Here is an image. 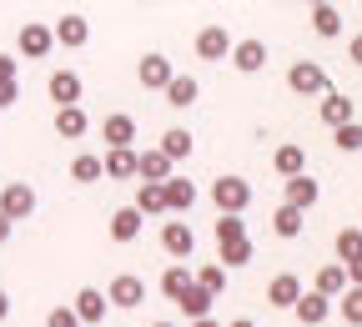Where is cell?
<instances>
[{
    "label": "cell",
    "instance_id": "12",
    "mask_svg": "<svg viewBox=\"0 0 362 327\" xmlns=\"http://www.w3.org/2000/svg\"><path fill=\"white\" fill-rule=\"evenodd\" d=\"M197 56L202 61H226V56H232V35H226V25H202L197 30Z\"/></svg>",
    "mask_w": 362,
    "mask_h": 327
},
{
    "label": "cell",
    "instance_id": "42",
    "mask_svg": "<svg viewBox=\"0 0 362 327\" xmlns=\"http://www.w3.org/2000/svg\"><path fill=\"white\" fill-rule=\"evenodd\" d=\"M342 272H347V287H362V257H357V262H347Z\"/></svg>",
    "mask_w": 362,
    "mask_h": 327
},
{
    "label": "cell",
    "instance_id": "20",
    "mask_svg": "<svg viewBox=\"0 0 362 327\" xmlns=\"http://www.w3.org/2000/svg\"><path fill=\"white\" fill-rule=\"evenodd\" d=\"M161 96H166V106H176V111H187V106H197V96H202V86L192 81V76H171V86L161 91Z\"/></svg>",
    "mask_w": 362,
    "mask_h": 327
},
{
    "label": "cell",
    "instance_id": "27",
    "mask_svg": "<svg viewBox=\"0 0 362 327\" xmlns=\"http://www.w3.org/2000/svg\"><path fill=\"white\" fill-rule=\"evenodd\" d=\"M302 226H307V212H297V207H277L272 212V231H277V237H302Z\"/></svg>",
    "mask_w": 362,
    "mask_h": 327
},
{
    "label": "cell",
    "instance_id": "16",
    "mask_svg": "<svg viewBox=\"0 0 362 327\" xmlns=\"http://www.w3.org/2000/svg\"><path fill=\"white\" fill-rule=\"evenodd\" d=\"M292 312H297V322H302V327H322V322L332 317V302H327V297H317V292H302Z\"/></svg>",
    "mask_w": 362,
    "mask_h": 327
},
{
    "label": "cell",
    "instance_id": "24",
    "mask_svg": "<svg viewBox=\"0 0 362 327\" xmlns=\"http://www.w3.org/2000/svg\"><path fill=\"white\" fill-rule=\"evenodd\" d=\"M317 111H322V121L337 131V126H347V121H357V111H352V101L342 96V91H327V96H322V106H317Z\"/></svg>",
    "mask_w": 362,
    "mask_h": 327
},
{
    "label": "cell",
    "instance_id": "17",
    "mask_svg": "<svg viewBox=\"0 0 362 327\" xmlns=\"http://www.w3.org/2000/svg\"><path fill=\"white\" fill-rule=\"evenodd\" d=\"M312 292H317V297H327V302H337V297L347 292V272H342V262H327L322 272H317Z\"/></svg>",
    "mask_w": 362,
    "mask_h": 327
},
{
    "label": "cell",
    "instance_id": "11",
    "mask_svg": "<svg viewBox=\"0 0 362 327\" xmlns=\"http://www.w3.org/2000/svg\"><path fill=\"white\" fill-rule=\"evenodd\" d=\"M16 45H21V51L30 56V61H45V56H51V25H40V21H25L21 25V35H16Z\"/></svg>",
    "mask_w": 362,
    "mask_h": 327
},
{
    "label": "cell",
    "instance_id": "10",
    "mask_svg": "<svg viewBox=\"0 0 362 327\" xmlns=\"http://www.w3.org/2000/svg\"><path fill=\"white\" fill-rule=\"evenodd\" d=\"M101 136H106V147H111V151H131V142H136V116L111 111V116L101 121Z\"/></svg>",
    "mask_w": 362,
    "mask_h": 327
},
{
    "label": "cell",
    "instance_id": "28",
    "mask_svg": "<svg viewBox=\"0 0 362 327\" xmlns=\"http://www.w3.org/2000/svg\"><path fill=\"white\" fill-rule=\"evenodd\" d=\"M101 171H106L111 181H131V176H136V147H131V151H106V156H101Z\"/></svg>",
    "mask_w": 362,
    "mask_h": 327
},
{
    "label": "cell",
    "instance_id": "3",
    "mask_svg": "<svg viewBox=\"0 0 362 327\" xmlns=\"http://www.w3.org/2000/svg\"><path fill=\"white\" fill-rule=\"evenodd\" d=\"M30 212H35V192H30L25 181H11V186H0V217H6L11 226H16V222H25Z\"/></svg>",
    "mask_w": 362,
    "mask_h": 327
},
{
    "label": "cell",
    "instance_id": "32",
    "mask_svg": "<svg viewBox=\"0 0 362 327\" xmlns=\"http://www.w3.org/2000/svg\"><path fill=\"white\" fill-rule=\"evenodd\" d=\"M332 247H337V262H342V267L357 262V257H362V226H342Z\"/></svg>",
    "mask_w": 362,
    "mask_h": 327
},
{
    "label": "cell",
    "instance_id": "13",
    "mask_svg": "<svg viewBox=\"0 0 362 327\" xmlns=\"http://www.w3.org/2000/svg\"><path fill=\"white\" fill-rule=\"evenodd\" d=\"M45 91H51L56 111H66V106H81V76H76V71H51Z\"/></svg>",
    "mask_w": 362,
    "mask_h": 327
},
{
    "label": "cell",
    "instance_id": "41",
    "mask_svg": "<svg viewBox=\"0 0 362 327\" xmlns=\"http://www.w3.org/2000/svg\"><path fill=\"white\" fill-rule=\"evenodd\" d=\"M21 76V66H16V56H0V81H16Z\"/></svg>",
    "mask_w": 362,
    "mask_h": 327
},
{
    "label": "cell",
    "instance_id": "37",
    "mask_svg": "<svg viewBox=\"0 0 362 327\" xmlns=\"http://www.w3.org/2000/svg\"><path fill=\"white\" fill-rule=\"evenodd\" d=\"M252 252H257L252 242H232V247H221V262H216V267H221V272H226V267H247Z\"/></svg>",
    "mask_w": 362,
    "mask_h": 327
},
{
    "label": "cell",
    "instance_id": "31",
    "mask_svg": "<svg viewBox=\"0 0 362 327\" xmlns=\"http://www.w3.org/2000/svg\"><path fill=\"white\" fill-rule=\"evenodd\" d=\"M192 282H197L206 297H221V292H226V272H221L216 262H206V267H197V272H192Z\"/></svg>",
    "mask_w": 362,
    "mask_h": 327
},
{
    "label": "cell",
    "instance_id": "36",
    "mask_svg": "<svg viewBox=\"0 0 362 327\" xmlns=\"http://www.w3.org/2000/svg\"><path fill=\"white\" fill-rule=\"evenodd\" d=\"M211 231H216V247H232V242H247V222H242V217H221V222H216Z\"/></svg>",
    "mask_w": 362,
    "mask_h": 327
},
{
    "label": "cell",
    "instance_id": "48",
    "mask_svg": "<svg viewBox=\"0 0 362 327\" xmlns=\"http://www.w3.org/2000/svg\"><path fill=\"white\" fill-rule=\"evenodd\" d=\"M151 327H176V322H151Z\"/></svg>",
    "mask_w": 362,
    "mask_h": 327
},
{
    "label": "cell",
    "instance_id": "43",
    "mask_svg": "<svg viewBox=\"0 0 362 327\" xmlns=\"http://www.w3.org/2000/svg\"><path fill=\"white\" fill-rule=\"evenodd\" d=\"M347 56H352V66H362V30L347 40Z\"/></svg>",
    "mask_w": 362,
    "mask_h": 327
},
{
    "label": "cell",
    "instance_id": "47",
    "mask_svg": "<svg viewBox=\"0 0 362 327\" xmlns=\"http://www.w3.org/2000/svg\"><path fill=\"white\" fill-rule=\"evenodd\" d=\"M192 327H221V322H216V317H202V322H192Z\"/></svg>",
    "mask_w": 362,
    "mask_h": 327
},
{
    "label": "cell",
    "instance_id": "8",
    "mask_svg": "<svg viewBox=\"0 0 362 327\" xmlns=\"http://www.w3.org/2000/svg\"><path fill=\"white\" fill-rule=\"evenodd\" d=\"M51 40H56V45H66V51H81V45L90 40V21L71 11V16H61V21L51 25Z\"/></svg>",
    "mask_w": 362,
    "mask_h": 327
},
{
    "label": "cell",
    "instance_id": "25",
    "mask_svg": "<svg viewBox=\"0 0 362 327\" xmlns=\"http://www.w3.org/2000/svg\"><path fill=\"white\" fill-rule=\"evenodd\" d=\"M307 21H312V30L322 35V40H337V35H342V11H337V6H312Z\"/></svg>",
    "mask_w": 362,
    "mask_h": 327
},
{
    "label": "cell",
    "instance_id": "38",
    "mask_svg": "<svg viewBox=\"0 0 362 327\" xmlns=\"http://www.w3.org/2000/svg\"><path fill=\"white\" fill-rule=\"evenodd\" d=\"M332 136H337V151H362V121H347Z\"/></svg>",
    "mask_w": 362,
    "mask_h": 327
},
{
    "label": "cell",
    "instance_id": "1",
    "mask_svg": "<svg viewBox=\"0 0 362 327\" xmlns=\"http://www.w3.org/2000/svg\"><path fill=\"white\" fill-rule=\"evenodd\" d=\"M211 202H216L221 217H242L252 207V181L247 176H216L211 181Z\"/></svg>",
    "mask_w": 362,
    "mask_h": 327
},
{
    "label": "cell",
    "instance_id": "22",
    "mask_svg": "<svg viewBox=\"0 0 362 327\" xmlns=\"http://www.w3.org/2000/svg\"><path fill=\"white\" fill-rule=\"evenodd\" d=\"M136 176L151 181V186H161V181H171V161L161 151H136Z\"/></svg>",
    "mask_w": 362,
    "mask_h": 327
},
{
    "label": "cell",
    "instance_id": "33",
    "mask_svg": "<svg viewBox=\"0 0 362 327\" xmlns=\"http://www.w3.org/2000/svg\"><path fill=\"white\" fill-rule=\"evenodd\" d=\"M211 302H216V297H206V292H202V287L192 282V287H187V297H181L176 307H181V312H187L192 322H202V317H211Z\"/></svg>",
    "mask_w": 362,
    "mask_h": 327
},
{
    "label": "cell",
    "instance_id": "29",
    "mask_svg": "<svg viewBox=\"0 0 362 327\" xmlns=\"http://www.w3.org/2000/svg\"><path fill=\"white\" fill-rule=\"evenodd\" d=\"M136 212H141V217H161L166 212V192H161V186H151V181H141V186H136V202H131Z\"/></svg>",
    "mask_w": 362,
    "mask_h": 327
},
{
    "label": "cell",
    "instance_id": "26",
    "mask_svg": "<svg viewBox=\"0 0 362 327\" xmlns=\"http://www.w3.org/2000/svg\"><path fill=\"white\" fill-rule=\"evenodd\" d=\"M156 151H161V156H166L171 166H176V161H187V156H192V131H181V126H171V131L161 136V147H156Z\"/></svg>",
    "mask_w": 362,
    "mask_h": 327
},
{
    "label": "cell",
    "instance_id": "21",
    "mask_svg": "<svg viewBox=\"0 0 362 327\" xmlns=\"http://www.w3.org/2000/svg\"><path fill=\"white\" fill-rule=\"evenodd\" d=\"M161 192H166V212H192V207H197V186H192L187 176L161 181Z\"/></svg>",
    "mask_w": 362,
    "mask_h": 327
},
{
    "label": "cell",
    "instance_id": "4",
    "mask_svg": "<svg viewBox=\"0 0 362 327\" xmlns=\"http://www.w3.org/2000/svg\"><path fill=\"white\" fill-rule=\"evenodd\" d=\"M66 307L76 312V322H81V327H96V322H106V307H111V302H106V292H101V287H81V292H76V302H66Z\"/></svg>",
    "mask_w": 362,
    "mask_h": 327
},
{
    "label": "cell",
    "instance_id": "19",
    "mask_svg": "<svg viewBox=\"0 0 362 327\" xmlns=\"http://www.w3.org/2000/svg\"><path fill=\"white\" fill-rule=\"evenodd\" d=\"M317 197H322V186H317L312 176H292V181H287V202H282V207L312 212V207H317Z\"/></svg>",
    "mask_w": 362,
    "mask_h": 327
},
{
    "label": "cell",
    "instance_id": "7",
    "mask_svg": "<svg viewBox=\"0 0 362 327\" xmlns=\"http://www.w3.org/2000/svg\"><path fill=\"white\" fill-rule=\"evenodd\" d=\"M161 247H166V257L187 262V257L197 252V231H192V222H166V226H161Z\"/></svg>",
    "mask_w": 362,
    "mask_h": 327
},
{
    "label": "cell",
    "instance_id": "9",
    "mask_svg": "<svg viewBox=\"0 0 362 327\" xmlns=\"http://www.w3.org/2000/svg\"><path fill=\"white\" fill-rule=\"evenodd\" d=\"M232 66H237L242 76H257V71L267 66V40H257V35L232 40Z\"/></svg>",
    "mask_w": 362,
    "mask_h": 327
},
{
    "label": "cell",
    "instance_id": "35",
    "mask_svg": "<svg viewBox=\"0 0 362 327\" xmlns=\"http://www.w3.org/2000/svg\"><path fill=\"white\" fill-rule=\"evenodd\" d=\"M332 307L342 312V322H347V327H362V287H347Z\"/></svg>",
    "mask_w": 362,
    "mask_h": 327
},
{
    "label": "cell",
    "instance_id": "18",
    "mask_svg": "<svg viewBox=\"0 0 362 327\" xmlns=\"http://www.w3.org/2000/svg\"><path fill=\"white\" fill-rule=\"evenodd\" d=\"M56 136H61V142H81V136L90 131V116L81 111V106H66V111H56Z\"/></svg>",
    "mask_w": 362,
    "mask_h": 327
},
{
    "label": "cell",
    "instance_id": "34",
    "mask_svg": "<svg viewBox=\"0 0 362 327\" xmlns=\"http://www.w3.org/2000/svg\"><path fill=\"white\" fill-rule=\"evenodd\" d=\"M106 171H101V156H90V151H81L76 161H71V181H81V186H90V181H101Z\"/></svg>",
    "mask_w": 362,
    "mask_h": 327
},
{
    "label": "cell",
    "instance_id": "46",
    "mask_svg": "<svg viewBox=\"0 0 362 327\" xmlns=\"http://www.w3.org/2000/svg\"><path fill=\"white\" fill-rule=\"evenodd\" d=\"M226 327H257V322L252 317H237V322H226Z\"/></svg>",
    "mask_w": 362,
    "mask_h": 327
},
{
    "label": "cell",
    "instance_id": "5",
    "mask_svg": "<svg viewBox=\"0 0 362 327\" xmlns=\"http://www.w3.org/2000/svg\"><path fill=\"white\" fill-rule=\"evenodd\" d=\"M106 302H111V307H141V302H146V282H141L136 272H121V277H111Z\"/></svg>",
    "mask_w": 362,
    "mask_h": 327
},
{
    "label": "cell",
    "instance_id": "45",
    "mask_svg": "<svg viewBox=\"0 0 362 327\" xmlns=\"http://www.w3.org/2000/svg\"><path fill=\"white\" fill-rule=\"evenodd\" d=\"M6 317H11V297H6V292H0V322H6Z\"/></svg>",
    "mask_w": 362,
    "mask_h": 327
},
{
    "label": "cell",
    "instance_id": "6",
    "mask_svg": "<svg viewBox=\"0 0 362 327\" xmlns=\"http://www.w3.org/2000/svg\"><path fill=\"white\" fill-rule=\"evenodd\" d=\"M171 76H176V66H171L161 51H146V56H141V66H136V81H141L146 91H166V86H171Z\"/></svg>",
    "mask_w": 362,
    "mask_h": 327
},
{
    "label": "cell",
    "instance_id": "39",
    "mask_svg": "<svg viewBox=\"0 0 362 327\" xmlns=\"http://www.w3.org/2000/svg\"><path fill=\"white\" fill-rule=\"evenodd\" d=\"M45 327H81V322H76L71 307H51V312H45Z\"/></svg>",
    "mask_w": 362,
    "mask_h": 327
},
{
    "label": "cell",
    "instance_id": "44",
    "mask_svg": "<svg viewBox=\"0 0 362 327\" xmlns=\"http://www.w3.org/2000/svg\"><path fill=\"white\" fill-rule=\"evenodd\" d=\"M11 231H16V226H11L6 217H0V242H11Z\"/></svg>",
    "mask_w": 362,
    "mask_h": 327
},
{
    "label": "cell",
    "instance_id": "14",
    "mask_svg": "<svg viewBox=\"0 0 362 327\" xmlns=\"http://www.w3.org/2000/svg\"><path fill=\"white\" fill-rule=\"evenodd\" d=\"M302 292H307V287H302L297 272H277V277L267 282V302H272V307H297Z\"/></svg>",
    "mask_w": 362,
    "mask_h": 327
},
{
    "label": "cell",
    "instance_id": "40",
    "mask_svg": "<svg viewBox=\"0 0 362 327\" xmlns=\"http://www.w3.org/2000/svg\"><path fill=\"white\" fill-rule=\"evenodd\" d=\"M21 101V81H0V111Z\"/></svg>",
    "mask_w": 362,
    "mask_h": 327
},
{
    "label": "cell",
    "instance_id": "2",
    "mask_svg": "<svg viewBox=\"0 0 362 327\" xmlns=\"http://www.w3.org/2000/svg\"><path fill=\"white\" fill-rule=\"evenodd\" d=\"M287 86L297 91V96H327V71L317 66V61H292Z\"/></svg>",
    "mask_w": 362,
    "mask_h": 327
},
{
    "label": "cell",
    "instance_id": "23",
    "mask_svg": "<svg viewBox=\"0 0 362 327\" xmlns=\"http://www.w3.org/2000/svg\"><path fill=\"white\" fill-rule=\"evenodd\" d=\"M141 212H136V207H121V212H111V242H136V237H141Z\"/></svg>",
    "mask_w": 362,
    "mask_h": 327
},
{
    "label": "cell",
    "instance_id": "15",
    "mask_svg": "<svg viewBox=\"0 0 362 327\" xmlns=\"http://www.w3.org/2000/svg\"><path fill=\"white\" fill-rule=\"evenodd\" d=\"M272 166H277V176H282V181H292V176H307V151H302L297 142H282L277 151H272Z\"/></svg>",
    "mask_w": 362,
    "mask_h": 327
},
{
    "label": "cell",
    "instance_id": "30",
    "mask_svg": "<svg viewBox=\"0 0 362 327\" xmlns=\"http://www.w3.org/2000/svg\"><path fill=\"white\" fill-rule=\"evenodd\" d=\"M187 287H192V272L181 267V262H171V267L161 272V292H166L171 302H181V297H187Z\"/></svg>",
    "mask_w": 362,
    "mask_h": 327
}]
</instances>
